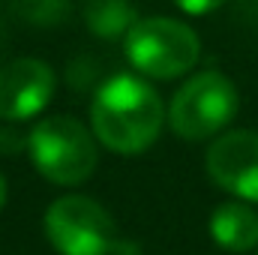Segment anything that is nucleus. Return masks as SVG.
<instances>
[{
    "label": "nucleus",
    "instance_id": "4",
    "mask_svg": "<svg viewBox=\"0 0 258 255\" xmlns=\"http://www.w3.org/2000/svg\"><path fill=\"white\" fill-rule=\"evenodd\" d=\"M240 96L228 75L216 69L195 72L168 102V126L183 141H207L234 120Z\"/></svg>",
    "mask_w": 258,
    "mask_h": 255
},
{
    "label": "nucleus",
    "instance_id": "2",
    "mask_svg": "<svg viewBox=\"0 0 258 255\" xmlns=\"http://www.w3.org/2000/svg\"><path fill=\"white\" fill-rule=\"evenodd\" d=\"M96 135L81 120L51 114L36 120L27 135V156L33 168L54 186H78L84 183L99 162Z\"/></svg>",
    "mask_w": 258,
    "mask_h": 255
},
{
    "label": "nucleus",
    "instance_id": "10",
    "mask_svg": "<svg viewBox=\"0 0 258 255\" xmlns=\"http://www.w3.org/2000/svg\"><path fill=\"white\" fill-rule=\"evenodd\" d=\"M12 9L36 27H54L63 21L69 0H12Z\"/></svg>",
    "mask_w": 258,
    "mask_h": 255
},
{
    "label": "nucleus",
    "instance_id": "8",
    "mask_svg": "<svg viewBox=\"0 0 258 255\" xmlns=\"http://www.w3.org/2000/svg\"><path fill=\"white\" fill-rule=\"evenodd\" d=\"M210 237L225 252H249L258 246V213L246 201H225L210 213Z\"/></svg>",
    "mask_w": 258,
    "mask_h": 255
},
{
    "label": "nucleus",
    "instance_id": "13",
    "mask_svg": "<svg viewBox=\"0 0 258 255\" xmlns=\"http://www.w3.org/2000/svg\"><path fill=\"white\" fill-rule=\"evenodd\" d=\"M0 42H3V30H0Z\"/></svg>",
    "mask_w": 258,
    "mask_h": 255
},
{
    "label": "nucleus",
    "instance_id": "11",
    "mask_svg": "<svg viewBox=\"0 0 258 255\" xmlns=\"http://www.w3.org/2000/svg\"><path fill=\"white\" fill-rule=\"evenodd\" d=\"M225 0H174V6L186 15H207L213 9H219Z\"/></svg>",
    "mask_w": 258,
    "mask_h": 255
},
{
    "label": "nucleus",
    "instance_id": "3",
    "mask_svg": "<svg viewBox=\"0 0 258 255\" xmlns=\"http://www.w3.org/2000/svg\"><path fill=\"white\" fill-rule=\"evenodd\" d=\"M129 66L153 81H174L192 72L201 57V39L180 18L150 15L138 18L123 36Z\"/></svg>",
    "mask_w": 258,
    "mask_h": 255
},
{
    "label": "nucleus",
    "instance_id": "12",
    "mask_svg": "<svg viewBox=\"0 0 258 255\" xmlns=\"http://www.w3.org/2000/svg\"><path fill=\"white\" fill-rule=\"evenodd\" d=\"M6 192H9V186H6V177L0 174V210H3V204H6Z\"/></svg>",
    "mask_w": 258,
    "mask_h": 255
},
{
    "label": "nucleus",
    "instance_id": "5",
    "mask_svg": "<svg viewBox=\"0 0 258 255\" xmlns=\"http://www.w3.org/2000/svg\"><path fill=\"white\" fill-rule=\"evenodd\" d=\"M42 228L57 255H111L120 243L111 213L96 198L75 192L48 204Z\"/></svg>",
    "mask_w": 258,
    "mask_h": 255
},
{
    "label": "nucleus",
    "instance_id": "1",
    "mask_svg": "<svg viewBox=\"0 0 258 255\" xmlns=\"http://www.w3.org/2000/svg\"><path fill=\"white\" fill-rule=\"evenodd\" d=\"M165 126V105L156 87L138 72L105 78L90 102V129L96 141L120 156L144 153Z\"/></svg>",
    "mask_w": 258,
    "mask_h": 255
},
{
    "label": "nucleus",
    "instance_id": "9",
    "mask_svg": "<svg viewBox=\"0 0 258 255\" xmlns=\"http://www.w3.org/2000/svg\"><path fill=\"white\" fill-rule=\"evenodd\" d=\"M135 21H138V12L132 0H87L84 3V24L90 33L102 39L126 36Z\"/></svg>",
    "mask_w": 258,
    "mask_h": 255
},
{
    "label": "nucleus",
    "instance_id": "6",
    "mask_svg": "<svg viewBox=\"0 0 258 255\" xmlns=\"http://www.w3.org/2000/svg\"><path fill=\"white\" fill-rule=\"evenodd\" d=\"M207 177L237 201L258 204V132L231 129L213 138L204 153Z\"/></svg>",
    "mask_w": 258,
    "mask_h": 255
},
{
    "label": "nucleus",
    "instance_id": "7",
    "mask_svg": "<svg viewBox=\"0 0 258 255\" xmlns=\"http://www.w3.org/2000/svg\"><path fill=\"white\" fill-rule=\"evenodd\" d=\"M57 90L54 69L36 57H18L0 66V120L21 123L39 117Z\"/></svg>",
    "mask_w": 258,
    "mask_h": 255
}]
</instances>
